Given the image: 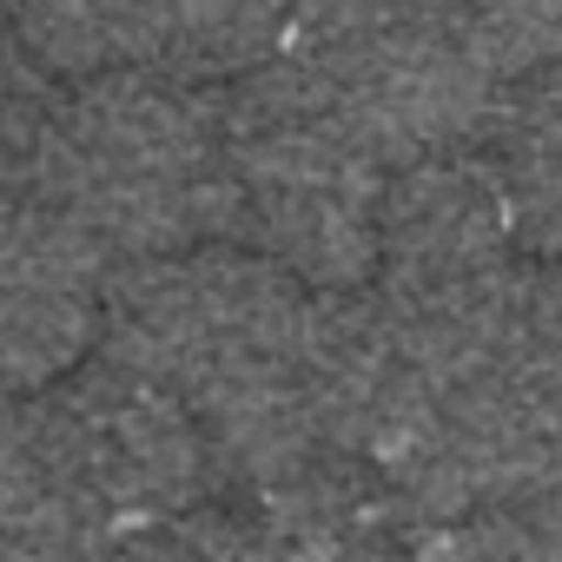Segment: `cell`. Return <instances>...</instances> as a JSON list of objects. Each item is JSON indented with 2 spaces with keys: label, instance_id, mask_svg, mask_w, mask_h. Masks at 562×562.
I'll return each instance as SVG.
<instances>
[{
  "label": "cell",
  "instance_id": "52a82bcc",
  "mask_svg": "<svg viewBox=\"0 0 562 562\" xmlns=\"http://www.w3.org/2000/svg\"><path fill=\"white\" fill-rule=\"evenodd\" d=\"M516 509H522V516L536 522V529H529L522 542H542V549H562V463H555V470H549V476H542V483H536V490H529L522 503H516Z\"/></svg>",
  "mask_w": 562,
  "mask_h": 562
},
{
  "label": "cell",
  "instance_id": "277c9868",
  "mask_svg": "<svg viewBox=\"0 0 562 562\" xmlns=\"http://www.w3.org/2000/svg\"><path fill=\"white\" fill-rule=\"evenodd\" d=\"M47 443L74 483V496L93 509L100 536L179 516L205 496L212 476V437L192 417L186 397H172L159 378L106 358V371H87L67 384L47 411Z\"/></svg>",
  "mask_w": 562,
  "mask_h": 562
},
{
  "label": "cell",
  "instance_id": "ba28073f",
  "mask_svg": "<svg viewBox=\"0 0 562 562\" xmlns=\"http://www.w3.org/2000/svg\"><path fill=\"white\" fill-rule=\"evenodd\" d=\"M8 41H14V34H8V21H0V139L14 133V126H8V87H14V54H8Z\"/></svg>",
  "mask_w": 562,
  "mask_h": 562
},
{
  "label": "cell",
  "instance_id": "3957f363",
  "mask_svg": "<svg viewBox=\"0 0 562 562\" xmlns=\"http://www.w3.org/2000/svg\"><path fill=\"white\" fill-rule=\"evenodd\" d=\"M232 232L305 285L351 292L378 271L384 159L338 126L305 87L265 74L218 113Z\"/></svg>",
  "mask_w": 562,
  "mask_h": 562
},
{
  "label": "cell",
  "instance_id": "6da1fadb",
  "mask_svg": "<svg viewBox=\"0 0 562 562\" xmlns=\"http://www.w3.org/2000/svg\"><path fill=\"white\" fill-rule=\"evenodd\" d=\"M21 139V199L113 258H153L232 232L218 120L146 74H100Z\"/></svg>",
  "mask_w": 562,
  "mask_h": 562
},
{
  "label": "cell",
  "instance_id": "7a4b0ae2",
  "mask_svg": "<svg viewBox=\"0 0 562 562\" xmlns=\"http://www.w3.org/2000/svg\"><path fill=\"white\" fill-rule=\"evenodd\" d=\"M271 67L384 166L463 146L496 106V74L463 41L450 0H292Z\"/></svg>",
  "mask_w": 562,
  "mask_h": 562
},
{
  "label": "cell",
  "instance_id": "5b68a950",
  "mask_svg": "<svg viewBox=\"0 0 562 562\" xmlns=\"http://www.w3.org/2000/svg\"><path fill=\"white\" fill-rule=\"evenodd\" d=\"M106 325V258L27 199L0 205V384L34 391L80 364Z\"/></svg>",
  "mask_w": 562,
  "mask_h": 562
},
{
  "label": "cell",
  "instance_id": "8992f818",
  "mask_svg": "<svg viewBox=\"0 0 562 562\" xmlns=\"http://www.w3.org/2000/svg\"><path fill=\"white\" fill-rule=\"evenodd\" d=\"M0 21L60 74H166V0H0Z\"/></svg>",
  "mask_w": 562,
  "mask_h": 562
}]
</instances>
